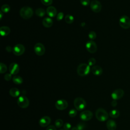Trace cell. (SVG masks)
Wrapping results in <instances>:
<instances>
[{
  "label": "cell",
  "mask_w": 130,
  "mask_h": 130,
  "mask_svg": "<svg viewBox=\"0 0 130 130\" xmlns=\"http://www.w3.org/2000/svg\"><path fill=\"white\" fill-rule=\"evenodd\" d=\"M46 13L47 15L51 17H54L57 15V10L53 6H49L46 9Z\"/></svg>",
  "instance_id": "obj_16"
},
{
  "label": "cell",
  "mask_w": 130,
  "mask_h": 130,
  "mask_svg": "<svg viewBox=\"0 0 130 130\" xmlns=\"http://www.w3.org/2000/svg\"><path fill=\"white\" fill-rule=\"evenodd\" d=\"M17 104L21 108H26L29 104V100L25 95H20L17 100Z\"/></svg>",
  "instance_id": "obj_5"
},
{
  "label": "cell",
  "mask_w": 130,
  "mask_h": 130,
  "mask_svg": "<svg viewBox=\"0 0 130 130\" xmlns=\"http://www.w3.org/2000/svg\"><path fill=\"white\" fill-rule=\"evenodd\" d=\"M77 113V110L75 109H71L69 111V115L71 117H74L75 116H76Z\"/></svg>",
  "instance_id": "obj_29"
},
{
  "label": "cell",
  "mask_w": 130,
  "mask_h": 130,
  "mask_svg": "<svg viewBox=\"0 0 130 130\" xmlns=\"http://www.w3.org/2000/svg\"><path fill=\"white\" fill-rule=\"evenodd\" d=\"M12 80H13V82L15 84H17V85L21 84L23 82V79H22V77L19 76H17V75L14 76L12 78Z\"/></svg>",
  "instance_id": "obj_22"
},
{
  "label": "cell",
  "mask_w": 130,
  "mask_h": 130,
  "mask_svg": "<svg viewBox=\"0 0 130 130\" xmlns=\"http://www.w3.org/2000/svg\"><path fill=\"white\" fill-rule=\"evenodd\" d=\"M59 130H64L63 129H59Z\"/></svg>",
  "instance_id": "obj_43"
},
{
  "label": "cell",
  "mask_w": 130,
  "mask_h": 130,
  "mask_svg": "<svg viewBox=\"0 0 130 130\" xmlns=\"http://www.w3.org/2000/svg\"><path fill=\"white\" fill-rule=\"evenodd\" d=\"M19 13L20 16L22 18L28 19L31 18L33 15V11L30 7L28 6H25L21 8Z\"/></svg>",
  "instance_id": "obj_2"
},
{
  "label": "cell",
  "mask_w": 130,
  "mask_h": 130,
  "mask_svg": "<svg viewBox=\"0 0 130 130\" xmlns=\"http://www.w3.org/2000/svg\"><path fill=\"white\" fill-rule=\"evenodd\" d=\"M88 37L91 40H93L96 38V34L94 31H91L88 34Z\"/></svg>",
  "instance_id": "obj_30"
},
{
  "label": "cell",
  "mask_w": 130,
  "mask_h": 130,
  "mask_svg": "<svg viewBox=\"0 0 130 130\" xmlns=\"http://www.w3.org/2000/svg\"><path fill=\"white\" fill-rule=\"evenodd\" d=\"M93 113L89 110H84L80 114V118L83 121H88L92 119Z\"/></svg>",
  "instance_id": "obj_12"
},
{
  "label": "cell",
  "mask_w": 130,
  "mask_h": 130,
  "mask_svg": "<svg viewBox=\"0 0 130 130\" xmlns=\"http://www.w3.org/2000/svg\"><path fill=\"white\" fill-rule=\"evenodd\" d=\"M90 71V66L86 63H83L80 64L77 69V74L81 77H84L87 75Z\"/></svg>",
  "instance_id": "obj_1"
},
{
  "label": "cell",
  "mask_w": 130,
  "mask_h": 130,
  "mask_svg": "<svg viewBox=\"0 0 130 130\" xmlns=\"http://www.w3.org/2000/svg\"><path fill=\"white\" fill-rule=\"evenodd\" d=\"M92 73L95 76H100L103 73V69L99 66H94L91 69Z\"/></svg>",
  "instance_id": "obj_17"
},
{
  "label": "cell",
  "mask_w": 130,
  "mask_h": 130,
  "mask_svg": "<svg viewBox=\"0 0 130 130\" xmlns=\"http://www.w3.org/2000/svg\"><path fill=\"white\" fill-rule=\"evenodd\" d=\"M65 21L68 24L72 23L74 21V17L70 14H67L66 15L64 18Z\"/></svg>",
  "instance_id": "obj_25"
},
{
  "label": "cell",
  "mask_w": 130,
  "mask_h": 130,
  "mask_svg": "<svg viewBox=\"0 0 130 130\" xmlns=\"http://www.w3.org/2000/svg\"><path fill=\"white\" fill-rule=\"evenodd\" d=\"M55 107L59 110H63L67 108L68 107V102L63 99L57 100L55 104Z\"/></svg>",
  "instance_id": "obj_11"
},
{
  "label": "cell",
  "mask_w": 130,
  "mask_h": 130,
  "mask_svg": "<svg viewBox=\"0 0 130 130\" xmlns=\"http://www.w3.org/2000/svg\"><path fill=\"white\" fill-rule=\"evenodd\" d=\"M90 7L91 10L95 13L100 12L102 7L101 3L96 0L92 1L90 4Z\"/></svg>",
  "instance_id": "obj_10"
},
{
  "label": "cell",
  "mask_w": 130,
  "mask_h": 130,
  "mask_svg": "<svg viewBox=\"0 0 130 130\" xmlns=\"http://www.w3.org/2000/svg\"><path fill=\"white\" fill-rule=\"evenodd\" d=\"M64 17V14L63 12H59L57 14L56 19L57 21H60Z\"/></svg>",
  "instance_id": "obj_34"
},
{
  "label": "cell",
  "mask_w": 130,
  "mask_h": 130,
  "mask_svg": "<svg viewBox=\"0 0 130 130\" xmlns=\"http://www.w3.org/2000/svg\"><path fill=\"white\" fill-rule=\"evenodd\" d=\"M85 127L86 125L83 122H79L77 125V127L78 130H84Z\"/></svg>",
  "instance_id": "obj_31"
},
{
  "label": "cell",
  "mask_w": 130,
  "mask_h": 130,
  "mask_svg": "<svg viewBox=\"0 0 130 130\" xmlns=\"http://www.w3.org/2000/svg\"><path fill=\"white\" fill-rule=\"evenodd\" d=\"M10 32V29L7 26H3L0 28V33L2 36L5 37L8 35Z\"/></svg>",
  "instance_id": "obj_20"
},
{
  "label": "cell",
  "mask_w": 130,
  "mask_h": 130,
  "mask_svg": "<svg viewBox=\"0 0 130 130\" xmlns=\"http://www.w3.org/2000/svg\"><path fill=\"white\" fill-rule=\"evenodd\" d=\"M3 12H2L1 11V12H0V15H1V19H2V17H3Z\"/></svg>",
  "instance_id": "obj_41"
},
{
  "label": "cell",
  "mask_w": 130,
  "mask_h": 130,
  "mask_svg": "<svg viewBox=\"0 0 130 130\" xmlns=\"http://www.w3.org/2000/svg\"><path fill=\"white\" fill-rule=\"evenodd\" d=\"M34 51L37 55L42 56L44 55L45 52V46L41 43H37L34 46Z\"/></svg>",
  "instance_id": "obj_8"
},
{
  "label": "cell",
  "mask_w": 130,
  "mask_h": 130,
  "mask_svg": "<svg viewBox=\"0 0 130 130\" xmlns=\"http://www.w3.org/2000/svg\"><path fill=\"white\" fill-rule=\"evenodd\" d=\"M80 3L83 6H87L90 4L89 0H80Z\"/></svg>",
  "instance_id": "obj_35"
},
{
  "label": "cell",
  "mask_w": 130,
  "mask_h": 130,
  "mask_svg": "<svg viewBox=\"0 0 130 130\" xmlns=\"http://www.w3.org/2000/svg\"><path fill=\"white\" fill-rule=\"evenodd\" d=\"M35 13L39 17H43L45 15L46 12L43 8H38L36 10Z\"/></svg>",
  "instance_id": "obj_24"
},
{
  "label": "cell",
  "mask_w": 130,
  "mask_h": 130,
  "mask_svg": "<svg viewBox=\"0 0 130 130\" xmlns=\"http://www.w3.org/2000/svg\"><path fill=\"white\" fill-rule=\"evenodd\" d=\"M106 126L108 130H115L116 128V123L115 121L110 119L106 123Z\"/></svg>",
  "instance_id": "obj_19"
},
{
  "label": "cell",
  "mask_w": 130,
  "mask_h": 130,
  "mask_svg": "<svg viewBox=\"0 0 130 130\" xmlns=\"http://www.w3.org/2000/svg\"><path fill=\"white\" fill-rule=\"evenodd\" d=\"M95 59L94 58H90L88 60V64L89 66H93L95 63Z\"/></svg>",
  "instance_id": "obj_33"
},
{
  "label": "cell",
  "mask_w": 130,
  "mask_h": 130,
  "mask_svg": "<svg viewBox=\"0 0 130 130\" xmlns=\"http://www.w3.org/2000/svg\"><path fill=\"white\" fill-rule=\"evenodd\" d=\"M71 130H78V128H77V127H73L71 129Z\"/></svg>",
  "instance_id": "obj_42"
},
{
  "label": "cell",
  "mask_w": 130,
  "mask_h": 130,
  "mask_svg": "<svg viewBox=\"0 0 130 130\" xmlns=\"http://www.w3.org/2000/svg\"><path fill=\"white\" fill-rule=\"evenodd\" d=\"M119 23L122 28L127 29L130 27V19L128 16L123 15L120 18Z\"/></svg>",
  "instance_id": "obj_6"
},
{
  "label": "cell",
  "mask_w": 130,
  "mask_h": 130,
  "mask_svg": "<svg viewBox=\"0 0 130 130\" xmlns=\"http://www.w3.org/2000/svg\"><path fill=\"white\" fill-rule=\"evenodd\" d=\"M19 67L18 64L15 62L11 63L9 66V70L12 75H16L19 71Z\"/></svg>",
  "instance_id": "obj_15"
},
{
  "label": "cell",
  "mask_w": 130,
  "mask_h": 130,
  "mask_svg": "<svg viewBox=\"0 0 130 130\" xmlns=\"http://www.w3.org/2000/svg\"><path fill=\"white\" fill-rule=\"evenodd\" d=\"M124 92L121 88H118L114 90L111 93V97L113 100H119L124 95Z\"/></svg>",
  "instance_id": "obj_13"
},
{
  "label": "cell",
  "mask_w": 130,
  "mask_h": 130,
  "mask_svg": "<svg viewBox=\"0 0 130 130\" xmlns=\"http://www.w3.org/2000/svg\"><path fill=\"white\" fill-rule=\"evenodd\" d=\"M10 10V7L7 4L3 5L1 7V11L3 13H8Z\"/></svg>",
  "instance_id": "obj_26"
},
{
  "label": "cell",
  "mask_w": 130,
  "mask_h": 130,
  "mask_svg": "<svg viewBox=\"0 0 130 130\" xmlns=\"http://www.w3.org/2000/svg\"><path fill=\"white\" fill-rule=\"evenodd\" d=\"M6 50L8 51H12L13 50V48H12L10 46H7L6 48Z\"/></svg>",
  "instance_id": "obj_40"
},
{
  "label": "cell",
  "mask_w": 130,
  "mask_h": 130,
  "mask_svg": "<svg viewBox=\"0 0 130 130\" xmlns=\"http://www.w3.org/2000/svg\"><path fill=\"white\" fill-rule=\"evenodd\" d=\"M71 128V124L69 122H66L63 125L64 130H70Z\"/></svg>",
  "instance_id": "obj_36"
},
{
  "label": "cell",
  "mask_w": 130,
  "mask_h": 130,
  "mask_svg": "<svg viewBox=\"0 0 130 130\" xmlns=\"http://www.w3.org/2000/svg\"><path fill=\"white\" fill-rule=\"evenodd\" d=\"M74 105L78 111H82L86 107V101L81 97L76 98L74 101Z\"/></svg>",
  "instance_id": "obj_4"
},
{
  "label": "cell",
  "mask_w": 130,
  "mask_h": 130,
  "mask_svg": "<svg viewBox=\"0 0 130 130\" xmlns=\"http://www.w3.org/2000/svg\"><path fill=\"white\" fill-rule=\"evenodd\" d=\"M51 122V118L48 116H45L41 117L39 121V125L41 127H46L48 126Z\"/></svg>",
  "instance_id": "obj_14"
},
{
  "label": "cell",
  "mask_w": 130,
  "mask_h": 130,
  "mask_svg": "<svg viewBox=\"0 0 130 130\" xmlns=\"http://www.w3.org/2000/svg\"><path fill=\"white\" fill-rule=\"evenodd\" d=\"M46 130H56V128L54 126L51 125H49L47 127Z\"/></svg>",
  "instance_id": "obj_38"
},
{
  "label": "cell",
  "mask_w": 130,
  "mask_h": 130,
  "mask_svg": "<svg viewBox=\"0 0 130 130\" xmlns=\"http://www.w3.org/2000/svg\"><path fill=\"white\" fill-rule=\"evenodd\" d=\"M25 51L24 46L21 44H18L14 46L13 48V53L17 56H20L23 54Z\"/></svg>",
  "instance_id": "obj_9"
},
{
  "label": "cell",
  "mask_w": 130,
  "mask_h": 130,
  "mask_svg": "<svg viewBox=\"0 0 130 130\" xmlns=\"http://www.w3.org/2000/svg\"><path fill=\"white\" fill-rule=\"evenodd\" d=\"M9 93L11 96L14 98L18 97L20 95V91L19 90L15 87L12 88L10 89Z\"/></svg>",
  "instance_id": "obj_21"
},
{
  "label": "cell",
  "mask_w": 130,
  "mask_h": 130,
  "mask_svg": "<svg viewBox=\"0 0 130 130\" xmlns=\"http://www.w3.org/2000/svg\"><path fill=\"white\" fill-rule=\"evenodd\" d=\"M120 115L119 111L116 109H113L110 111L109 113V115L111 117L113 118H116L119 117Z\"/></svg>",
  "instance_id": "obj_23"
},
{
  "label": "cell",
  "mask_w": 130,
  "mask_h": 130,
  "mask_svg": "<svg viewBox=\"0 0 130 130\" xmlns=\"http://www.w3.org/2000/svg\"><path fill=\"white\" fill-rule=\"evenodd\" d=\"M41 3L45 6H50L53 2L52 0H41Z\"/></svg>",
  "instance_id": "obj_32"
},
{
  "label": "cell",
  "mask_w": 130,
  "mask_h": 130,
  "mask_svg": "<svg viewBox=\"0 0 130 130\" xmlns=\"http://www.w3.org/2000/svg\"><path fill=\"white\" fill-rule=\"evenodd\" d=\"M4 79L5 80L8 81L12 79V74H6L4 76Z\"/></svg>",
  "instance_id": "obj_37"
},
{
  "label": "cell",
  "mask_w": 130,
  "mask_h": 130,
  "mask_svg": "<svg viewBox=\"0 0 130 130\" xmlns=\"http://www.w3.org/2000/svg\"><path fill=\"white\" fill-rule=\"evenodd\" d=\"M43 25L45 27H50L53 25V22L50 17H46L42 21Z\"/></svg>",
  "instance_id": "obj_18"
},
{
  "label": "cell",
  "mask_w": 130,
  "mask_h": 130,
  "mask_svg": "<svg viewBox=\"0 0 130 130\" xmlns=\"http://www.w3.org/2000/svg\"><path fill=\"white\" fill-rule=\"evenodd\" d=\"M63 124V120L61 119H57L55 121V125L57 128L61 127Z\"/></svg>",
  "instance_id": "obj_27"
},
{
  "label": "cell",
  "mask_w": 130,
  "mask_h": 130,
  "mask_svg": "<svg viewBox=\"0 0 130 130\" xmlns=\"http://www.w3.org/2000/svg\"><path fill=\"white\" fill-rule=\"evenodd\" d=\"M86 50L91 53H95L98 49L97 45L93 40H90L87 42L85 45Z\"/></svg>",
  "instance_id": "obj_7"
},
{
  "label": "cell",
  "mask_w": 130,
  "mask_h": 130,
  "mask_svg": "<svg viewBox=\"0 0 130 130\" xmlns=\"http://www.w3.org/2000/svg\"><path fill=\"white\" fill-rule=\"evenodd\" d=\"M111 104L112 106H113V107H115V106H116L117 105V102L116 100H113V101H112Z\"/></svg>",
  "instance_id": "obj_39"
},
{
  "label": "cell",
  "mask_w": 130,
  "mask_h": 130,
  "mask_svg": "<svg viewBox=\"0 0 130 130\" xmlns=\"http://www.w3.org/2000/svg\"><path fill=\"white\" fill-rule=\"evenodd\" d=\"M108 117V113L103 108H99L95 111V117L100 121L103 122L107 120Z\"/></svg>",
  "instance_id": "obj_3"
},
{
  "label": "cell",
  "mask_w": 130,
  "mask_h": 130,
  "mask_svg": "<svg viewBox=\"0 0 130 130\" xmlns=\"http://www.w3.org/2000/svg\"><path fill=\"white\" fill-rule=\"evenodd\" d=\"M7 71V66L3 62H1L0 63V73L1 74H3L5 73Z\"/></svg>",
  "instance_id": "obj_28"
}]
</instances>
